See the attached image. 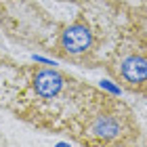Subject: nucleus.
Instances as JSON below:
<instances>
[{
  "mask_svg": "<svg viewBox=\"0 0 147 147\" xmlns=\"http://www.w3.org/2000/svg\"><path fill=\"white\" fill-rule=\"evenodd\" d=\"M46 65L17 63L0 55V107L38 130L67 135L78 143L107 92L65 69Z\"/></svg>",
  "mask_w": 147,
  "mask_h": 147,
  "instance_id": "nucleus-1",
  "label": "nucleus"
},
{
  "mask_svg": "<svg viewBox=\"0 0 147 147\" xmlns=\"http://www.w3.org/2000/svg\"><path fill=\"white\" fill-rule=\"evenodd\" d=\"M103 67L124 90L147 97V30L141 19L116 40L103 59Z\"/></svg>",
  "mask_w": 147,
  "mask_h": 147,
  "instance_id": "nucleus-2",
  "label": "nucleus"
},
{
  "mask_svg": "<svg viewBox=\"0 0 147 147\" xmlns=\"http://www.w3.org/2000/svg\"><path fill=\"white\" fill-rule=\"evenodd\" d=\"M61 25L34 0H0V28L17 44L49 53Z\"/></svg>",
  "mask_w": 147,
  "mask_h": 147,
  "instance_id": "nucleus-3",
  "label": "nucleus"
},
{
  "mask_svg": "<svg viewBox=\"0 0 147 147\" xmlns=\"http://www.w3.org/2000/svg\"><path fill=\"white\" fill-rule=\"evenodd\" d=\"M141 141V124L128 103L107 97L88 118L78 145H135Z\"/></svg>",
  "mask_w": 147,
  "mask_h": 147,
  "instance_id": "nucleus-4",
  "label": "nucleus"
},
{
  "mask_svg": "<svg viewBox=\"0 0 147 147\" xmlns=\"http://www.w3.org/2000/svg\"><path fill=\"white\" fill-rule=\"evenodd\" d=\"M67 2H74V4L82 6V4H88V2H92V0H67Z\"/></svg>",
  "mask_w": 147,
  "mask_h": 147,
  "instance_id": "nucleus-5",
  "label": "nucleus"
},
{
  "mask_svg": "<svg viewBox=\"0 0 147 147\" xmlns=\"http://www.w3.org/2000/svg\"><path fill=\"white\" fill-rule=\"evenodd\" d=\"M0 143H4V137H0Z\"/></svg>",
  "mask_w": 147,
  "mask_h": 147,
  "instance_id": "nucleus-6",
  "label": "nucleus"
},
{
  "mask_svg": "<svg viewBox=\"0 0 147 147\" xmlns=\"http://www.w3.org/2000/svg\"><path fill=\"white\" fill-rule=\"evenodd\" d=\"M141 2H143V4H147V0H141Z\"/></svg>",
  "mask_w": 147,
  "mask_h": 147,
  "instance_id": "nucleus-7",
  "label": "nucleus"
}]
</instances>
